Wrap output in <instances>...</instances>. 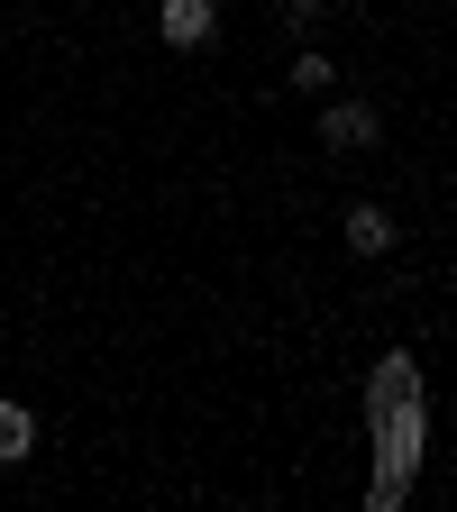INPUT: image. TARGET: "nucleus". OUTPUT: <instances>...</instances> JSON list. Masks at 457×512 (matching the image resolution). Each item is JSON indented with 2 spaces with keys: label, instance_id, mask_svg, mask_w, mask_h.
<instances>
[{
  "label": "nucleus",
  "instance_id": "obj_3",
  "mask_svg": "<svg viewBox=\"0 0 457 512\" xmlns=\"http://www.w3.org/2000/svg\"><path fill=\"white\" fill-rule=\"evenodd\" d=\"M320 138H330V147H375V110L366 101H330V110H320Z\"/></svg>",
  "mask_w": 457,
  "mask_h": 512
},
{
  "label": "nucleus",
  "instance_id": "obj_5",
  "mask_svg": "<svg viewBox=\"0 0 457 512\" xmlns=\"http://www.w3.org/2000/svg\"><path fill=\"white\" fill-rule=\"evenodd\" d=\"M37 448V421H28V403H0V467H19Z\"/></svg>",
  "mask_w": 457,
  "mask_h": 512
},
{
  "label": "nucleus",
  "instance_id": "obj_1",
  "mask_svg": "<svg viewBox=\"0 0 457 512\" xmlns=\"http://www.w3.org/2000/svg\"><path fill=\"white\" fill-rule=\"evenodd\" d=\"M366 421H375V448H384V476H375V512H394L412 494V467H421V366L412 357H384L375 384H366Z\"/></svg>",
  "mask_w": 457,
  "mask_h": 512
},
{
  "label": "nucleus",
  "instance_id": "obj_4",
  "mask_svg": "<svg viewBox=\"0 0 457 512\" xmlns=\"http://www.w3.org/2000/svg\"><path fill=\"white\" fill-rule=\"evenodd\" d=\"M348 247H357V256H384V247H394V211L357 202V211H348Z\"/></svg>",
  "mask_w": 457,
  "mask_h": 512
},
{
  "label": "nucleus",
  "instance_id": "obj_2",
  "mask_svg": "<svg viewBox=\"0 0 457 512\" xmlns=\"http://www.w3.org/2000/svg\"><path fill=\"white\" fill-rule=\"evenodd\" d=\"M156 28H165V46H211L220 0H156Z\"/></svg>",
  "mask_w": 457,
  "mask_h": 512
}]
</instances>
